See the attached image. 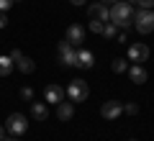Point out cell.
<instances>
[{"label":"cell","instance_id":"obj_26","mask_svg":"<svg viewBox=\"0 0 154 141\" xmlns=\"http://www.w3.org/2000/svg\"><path fill=\"white\" fill-rule=\"evenodd\" d=\"M5 139V128H3V126H0V141Z\"/></svg>","mask_w":154,"mask_h":141},{"label":"cell","instance_id":"obj_22","mask_svg":"<svg viewBox=\"0 0 154 141\" xmlns=\"http://www.w3.org/2000/svg\"><path fill=\"white\" fill-rule=\"evenodd\" d=\"M21 98L23 100H33V90H31V87H23V90H21Z\"/></svg>","mask_w":154,"mask_h":141},{"label":"cell","instance_id":"obj_10","mask_svg":"<svg viewBox=\"0 0 154 141\" xmlns=\"http://www.w3.org/2000/svg\"><path fill=\"white\" fill-rule=\"evenodd\" d=\"M64 38L72 44V46H80V44L85 41V28L80 26V23H72V26L67 28V36Z\"/></svg>","mask_w":154,"mask_h":141},{"label":"cell","instance_id":"obj_23","mask_svg":"<svg viewBox=\"0 0 154 141\" xmlns=\"http://www.w3.org/2000/svg\"><path fill=\"white\" fill-rule=\"evenodd\" d=\"M13 3H16V0H0V11L5 13V11H8V8H11V5H13Z\"/></svg>","mask_w":154,"mask_h":141},{"label":"cell","instance_id":"obj_2","mask_svg":"<svg viewBox=\"0 0 154 141\" xmlns=\"http://www.w3.org/2000/svg\"><path fill=\"white\" fill-rule=\"evenodd\" d=\"M134 26H136L139 33H152L154 31V11H139L134 13Z\"/></svg>","mask_w":154,"mask_h":141},{"label":"cell","instance_id":"obj_8","mask_svg":"<svg viewBox=\"0 0 154 141\" xmlns=\"http://www.w3.org/2000/svg\"><path fill=\"white\" fill-rule=\"evenodd\" d=\"M121 113H123V105L118 103V100H105V103L100 105V115H103L105 121H116Z\"/></svg>","mask_w":154,"mask_h":141},{"label":"cell","instance_id":"obj_24","mask_svg":"<svg viewBox=\"0 0 154 141\" xmlns=\"http://www.w3.org/2000/svg\"><path fill=\"white\" fill-rule=\"evenodd\" d=\"M5 23H8V16L3 11H0V28H5Z\"/></svg>","mask_w":154,"mask_h":141},{"label":"cell","instance_id":"obj_3","mask_svg":"<svg viewBox=\"0 0 154 141\" xmlns=\"http://www.w3.org/2000/svg\"><path fill=\"white\" fill-rule=\"evenodd\" d=\"M88 82L85 80H72L69 87H67V98L72 100V103H82V100H88Z\"/></svg>","mask_w":154,"mask_h":141},{"label":"cell","instance_id":"obj_17","mask_svg":"<svg viewBox=\"0 0 154 141\" xmlns=\"http://www.w3.org/2000/svg\"><path fill=\"white\" fill-rule=\"evenodd\" d=\"M110 67H113V72H118V75H121V72L128 69V62H126V59H113V64H110Z\"/></svg>","mask_w":154,"mask_h":141},{"label":"cell","instance_id":"obj_25","mask_svg":"<svg viewBox=\"0 0 154 141\" xmlns=\"http://www.w3.org/2000/svg\"><path fill=\"white\" fill-rule=\"evenodd\" d=\"M72 5H85V3H88V0H69Z\"/></svg>","mask_w":154,"mask_h":141},{"label":"cell","instance_id":"obj_15","mask_svg":"<svg viewBox=\"0 0 154 141\" xmlns=\"http://www.w3.org/2000/svg\"><path fill=\"white\" fill-rule=\"evenodd\" d=\"M72 115H75V105H72V103H64V100H62V103L57 105V118H59V121H69Z\"/></svg>","mask_w":154,"mask_h":141},{"label":"cell","instance_id":"obj_28","mask_svg":"<svg viewBox=\"0 0 154 141\" xmlns=\"http://www.w3.org/2000/svg\"><path fill=\"white\" fill-rule=\"evenodd\" d=\"M100 3H105V5H113V3H116V0H100Z\"/></svg>","mask_w":154,"mask_h":141},{"label":"cell","instance_id":"obj_21","mask_svg":"<svg viewBox=\"0 0 154 141\" xmlns=\"http://www.w3.org/2000/svg\"><path fill=\"white\" fill-rule=\"evenodd\" d=\"M139 5H141V11H152L154 8V0H136Z\"/></svg>","mask_w":154,"mask_h":141},{"label":"cell","instance_id":"obj_4","mask_svg":"<svg viewBox=\"0 0 154 141\" xmlns=\"http://www.w3.org/2000/svg\"><path fill=\"white\" fill-rule=\"evenodd\" d=\"M26 128H28V123H26V115H21V113H11L5 118V131H11L13 136H21V133H26Z\"/></svg>","mask_w":154,"mask_h":141},{"label":"cell","instance_id":"obj_13","mask_svg":"<svg viewBox=\"0 0 154 141\" xmlns=\"http://www.w3.org/2000/svg\"><path fill=\"white\" fill-rule=\"evenodd\" d=\"M128 77H131V82H136V85H141V82H146V69H144L141 64H134V67H128Z\"/></svg>","mask_w":154,"mask_h":141},{"label":"cell","instance_id":"obj_5","mask_svg":"<svg viewBox=\"0 0 154 141\" xmlns=\"http://www.w3.org/2000/svg\"><path fill=\"white\" fill-rule=\"evenodd\" d=\"M64 95H67V90L62 85H46L44 87V103L46 105H59L64 100Z\"/></svg>","mask_w":154,"mask_h":141},{"label":"cell","instance_id":"obj_6","mask_svg":"<svg viewBox=\"0 0 154 141\" xmlns=\"http://www.w3.org/2000/svg\"><path fill=\"white\" fill-rule=\"evenodd\" d=\"M59 62L64 67H77V51L72 49V44L67 41H59Z\"/></svg>","mask_w":154,"mask_h":141},{"label":"cell","instance_id":"obj_20","mask_svg":"<svg viewBox=\"0 0 154 141\" xmlns=\"http://www.w3.org/2000/svg\"><path fill=\"white\" fill-rule=\"evenodd\" d=\"M123 113L136 115V113H139V105H136V103H126V105H123Z\"/></svg>","mask_w":154,"mask_h":141},{"label":"cell","instance_id":"obj_7","mask_svg":"<svg viewBox=\"0 0 154 141\" xmlns=\"http://www.w3.org/2000/svg\"><path fill=\"white\" fill-rule=\"evenodd\" d=\"M11 59H13V64H16L18 69L23 72V75H31V72L36 69V64H33V59H31V57H26V54H21L18 49H13V51H11Z\"/></svg>","mask_w":154,"mask_h":141},{"label":"cell","instance_id":"obj_19","mask_svg":"<svg viewBox=\"0 0 154 141\" xmlns=\"http://www.w3.org/2000/svg\"><path fill=\"white\" fill-rule=\"evenodd\" d=\"M116 33H118V28H116L113 23H105V28H103V36H105V38H113Z\"/></svg>","mask_w":154,"mask_h":141},{"label":"cell","instance_id":"obj_31","mask_svg":"<svg viewBox=\"0 0 154 141\" xmlns=\"http://www.w3.org/2000/svg\"><path fill=\"white\" fill-rule=\"evenodd\" d=\"M152 11H154V8H152Z\"/></svg>","mask_w":154,"mask_h":141},{"label":"cell","instance_id":"obj_14","mask_svg":"<svg viewBox=\"0 0 154 141\" xmlns=\"http://www.w3.org/2000/svg\"><path fill=\"white\" fill-rule=\"evenodd\" d=\"M31 115L36 121H46L49 118V105L46 103H31Z\"/></svg>","mask_w":154,"mask_h":141},{"label":"cell","instance_id":"obj_29","mask_svg":"<svg viewBox=\"0 0 154 141\" xmlns=\"http://www.w3.org/2000/svg\"><path fill=\"white\" fill-rule=\"evenodd\" d=\"M126 3H136V0H126Z\"/></svg>","mask_w":154,"mask_h":141},{"label":"cell","instance_id":"obj_30","mask_svg":"<svg viewBox=\"0 0 154 141\" xmlns=\"http://www.w3.org/2000/svg\"><path fill=\"white\" fill-rule=\"evenodd\" d=\"M128 141H136V139H128Z\"/></svg>","mask_w":154,"mask_h":141},{"label":"cell","instance_id":"obj_12","mask_svg":"<svg viewBox=\"0 0 154 141\" xmlns=\"http://www.w3.org/2000/svg\"><path fill=\"white\" fill-rule=\"evenodd\" d=\"M93 64H95L93 51H88V49H77V67H82V69H90Z\"/></svg>","mask_w":154,"mask_h":141},{"label":"cell","instance_id":"obj_9","mask_svg":"<svg viewBox=\"0 0 154 141\" xmlns=\"http://www.w3.org/2000/svg\"><path fill=\"white\" fill-rule=\"evenodd\" d=\"M128 59L136 62V64L146 62L149 59V46L146 44H131V46H128Z\"/></svg>","mask_w":154,"mask_h":141},{"label":"cell","instance_id":"obj_18","mask_svg":"<svg viewBox=\"0 0 154 141\" xmlns=\"http://www.w3.org/2000/svg\"><path fill=\"white\" fill-rule=\"evenodd\" d=\"M105 23H108V21H90V31H93V33H103Z\"/></svg>","mask_w":154,"mask_h":141},{"label":"cell","instance_id":"obj_1","mask_svg":"<svg viewBox=\"0 0 154 141\" xmlns=\"http://www.w3.org/2000/svg\"><path fill=\"white\" fill-rule=\"evenodd\" d=\"M108 21L113 23L116 28H128L134 21V11H131V3L126 0H116L113 5L108 8Z\"/></svg>","mask_w":154,"mask_h":141},{"label":"cell","instance_id":"obj_11","mask_svg":"<svg viewBox=\"0 0 154 141\" xmlns=\"http://www.w3.org/2000/svg\"><path fill=\"white\" fill-rule=\"evenodd\" d=\"M88 13H90V18H93V21H108V5H105V3H93V5L88 8Z\"/></svg>","mask_w":154,"mask_h":141},{"label":"cell","instance_id":"obj_16","mask_svg":"<svg viewBox=\"0 0 154 141\" xmlns=\"http://www.w3.org/2000/svg\"><path fill=\"white\" fill-rule=\"evenodd\" d=\"M13 67H16V64H13L11 54H8V57H0V77H8L13 72Z\"/></svg>","mask_w":154,"mask_h":141},{"label":"cell","instance_id":"obj_27","mask_svg":"<svg viewBox=\"0 0 154 141\" xmlns=\"http://www.w3.org/2000/svg\"><path fill=\"white\" fill-rule=\"evenodd\" d=\"M3 141H18V139H16V136H5V139H3Z\"/></svg>","mask_w":154,"mask_h":141}]
</instances>
